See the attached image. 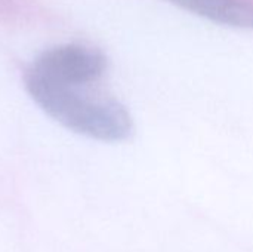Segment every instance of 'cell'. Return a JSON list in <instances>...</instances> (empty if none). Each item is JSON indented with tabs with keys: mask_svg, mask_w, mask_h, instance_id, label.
I'll return each mask as SVG.
<instances>
[{
	"mask_svg": "<svg viewBox=\"0 0 253 252\" xmlns=\"http://www.w3.org/2000/svg\"><path fill=\"white\" fill-rule=\"evenodd\" d=\"M25 86L52 119L77 134L108 143L123 141L132 134V117L117 101L87 97L79 86L53 83L28 71Z\"/></svg>",
	"mask_w": 253,
	"mask_h": 252,
	"instance_id": "obj_1",
	"label": "cell"
},
{
	"mask_svg": "<svg viewBox=\"0 0 253 252\" xmlns=\"http://www.w3.org/2000/svg\"><path fill=\"white\" fill-rule=\"evenodd\" d=\"M107 68L105 56L87 46L61 45L44 50L28 73L53 83L84 86L99 79Z\"/></svg>",
	"mask_w": 253,
	"mask_h": 252,
	"instance_id": "obj_2",
	"label": "cell"
},
{
	"mask_svg": "<svg viewBox=\"0 0 253 252\" xmlns=\"http://www.w3.org/2000/svg\"><path fill=\"white\" fill-rule=\"evenodd\" d=\"M216 24L253 28V3L246 0H168Z\"/></svg>",
	"mask_w": 253,
	"mask_h": 252,
	"instance_id": "obj_3",
	"label": "cell"
}]
</instances>
